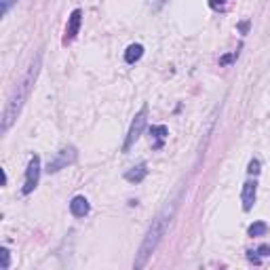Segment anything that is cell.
Returning a JSON list of instances; mask_svg holds the SVG:
<instances>
[{"mask_svg":"<svg viewBox=\"0 0 270 270\" xmlns=\"http://www.w3.org/2000/svg\"><path fill=\"white\" fill-rule=\"evenodd\" d=\"M247 171L251 173V175H257V173H259V161H257V158H253V161L249 163V169H247Z\"/></svg>","mask_w":270,"mask_h":270,"instance_id":"obj_15","label":"cell"},{"mask_svg":"<svg viewBox=\"0 0 270 270\" xmlns=\"http://www.w3.org/2000/svg\"><path fill=\"white\" fill-rule=\"evenodd\" d=\"M76 158H78L76 148H74V146H64V148L55 154V158H51V161H49L47 173H57V171H62V169H66L68 165L76 163Z\"/></svg>","mask_w":270,"mask_h":270,"instance_id":"obj_4","label":"cell"},{"mask_svg":"<svg viewBox=\"0 0 270 270\" xmlns=\"http://www.w3.org/2000/svg\"><path fill=\"white\" fill-rule=\"evenodd\" d=\"M41 68H43V53H36V57L32 59L30 68L26 70V74L22 76V81L13 87V91H11V95H9L7 104H5V110H3V133H7L9 129L13 127V123L17 121V116L22 114V108L26 104V99L30 97V91H32V87L36 83Z\"/></svg>","mask_w":270,"mask_h":270,"instance_id":"obj_1","label":"cell"},{"mask_svg":"<svg viewBox=\"0 0 270 270\" xmlns=\"http://www.w3.org/2000/svg\"><path fill=\"white\" fill-rule=\"evenodd\" d=\"M255 196H257V184H255V179H253V182H247L243 186V192H241V201H243V209H245V211H249V209L253 207Z\"/></svg>","mask_w":270,"mask_h":270,"instance_id":"obj_7","label":"cell"},{"mask_svg":"<svg viewBox=\"0 0 270 270\" xmlns=\"http://www.w3.org/2000/svg\"><path fill=\"white\" fill-rule=\"evenodd\" d=\"M146 123H148V106H144L139 112L135 114V118L131 121V127H129V133H127V139H125V144H123V152H129L135 142L139 137H142L144 133V129H146Z\"/></svg>","mask_w":270,"mask_h":270,"instance_id":"obj_3","label":"cell"},{"mask_svg":"<svg viewBox=\"0 0 270 270\" xmlns=\"http://www.w3.org/2000/svg\"><path fill=\"white\" fill-rule=\"evenodd\" d=\"M150 135L154 137L152 148H163V144H165V139H167L169 131H167V127H165V125H156V127L150 129Z\"/></svg>","mask_w":270,"mask_h":270,"instance_id":"obj_10","label":"cell"},{"mask_svg":"<svg viewBox=\"0 0 270 270\" xmlns=\"http://www.w3.org/2000/svg\"><path fill=\"white\" fill-rule=\"evenodd\" d=\"M175 209H177V196L171 198V201H169V203L161 209V211L154 215V219H152V224H150V228H148V232H146V236H144L142 245H139V251H137V255H135V262H133L135 268H144V266L148 264L150 255L156 251L158 243L163 241L167 228H169V224H171V219H173V215H175Z\"/></svg>","mask_w":270,"mask_h":270,"instance_id":"obj_2","label":"cell"},{"mask_svg":"<svg viewBox=\"0 0 270 270\" xmlns=\"http://www.w3.org/2000/svg\"><path fill=\"white\" fill-rule=\"evenodd\" d=\"M257 251H259V253H264V255H270V247H268V245H264V247H259Z\"/></svg>","mask_w":270,"mask_h":270,"instance_id":"obj_16","label":"cell"},{"mask_svg":"<svg viewBox=\"0 0 270 270\" xmlns=\"http://www.w3.org/2000/svg\"><path fill=\"white\" fill-rule=\"evenodd\" d=\"M0 255H3V270H7L9 266H11V253H9L7 247H3L0 249Z\"/></svg>","mask_w":270,"mask_h":270,"instance_id":"obj_14","label":"cell"},{"mask_svg":"<svg viewBox=\"0 0 270 270\" xmlns=\"http://www.w3.org/2000/svg\"><path fill=\"white\" fill-rule=\"evenodd\" d=\"M15 5H17V0H0V13H3V17H7Z\"/></svg>","mask_w":270,"mask_h":270,"instance_id":"obj_13","label":"cell"},{"mask_svg":"<svg viewBox=\"0 0 270 270\" xmlns=\"http://www.w3.org/2000/svg\"><path fill=\"white\" fill-rule=\"evenodd\" d=\"M146 175H148V167H146L144 163H139L137 167L129 169V171L125 173V179H127V182H131V184H139Z\"/></svg>","mask_w":270,"mask_h":270,"instance_id":"obj_9","label":"cell"},{"mask_svg":"<svg viewBox=\"0 0 270 270\" xmlns=\"http://www.w3.org/2000/svg\"><path fill=\"white\" fill-rule=\"evenodd\" d=\"M38 179H41V158L32 156L28 163V169H26V182H24L22 192L24 194L34 192V188L38 186Z\"/></svg>","mask_w":270,"mask_h":270,"instance_id":"obj_5","label":"cell"},{"mask_svg":"<svg viewBox=\"0 0 270 270\" xmlns=\"http://www.w3.org/2000/svg\"><path fill=\"white\" fill-rule=\"evenodd\" d=\"M266 230H268V226H266V222H253L251 226H249V236H264L266 234Z\"/></svg>","mask_w":270,"mask_h":270,"instance_id":"obj_12","label":"cell"},{"mask_svg":"<svg viewBox=\"0 0 270 270\" xmlns=\"http://www.w3.org/2000/svg\"><path fill=\"white\" fill-rule=\"evenodd\" d=\"M142 55H144V47L142 45H131L125 51V62L127 64H135V62L142 59Z\"/></svg>","mask_w":270,"mask_h":270,"instance_id":"obj_11","label":"cell"},{"mask_svg":"<svg viewBox=\"0 0 270 270\" xmlns=\"http://www.w3.org/2000/svg\"><path fill=\"white\" fill-rule=\"evenodd\" d=\"M81 22H83V11L81 9H74L72 15L68 17V26H66V36H64V45L68 43H72L76 34H78V30H81Z\"/></svg>","mask_w":270,"mask_h":270,"instance_id":"obj_6","label":"cell"},{"mask_svg":"<svg viewBox=\"0 0 270 270\" xmlns=\"http://www.w3.org/2000/svg\"><path fill=\"white\" fill-rule=\"evenodd\" d=\"M89 209H91V205H89L85 196H74L72 203H70V211H72L74 217H85L89 213Z\"/></svg>","mask_w":270,"mask_h":270,"instance_id":"obj_8","label":"cell"}]
</instances>
